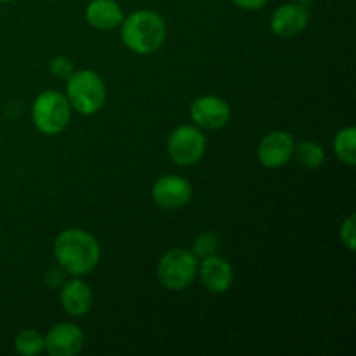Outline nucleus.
Segmentation results:
<instances>
[{"instance_id":"1","label":"nucleus","mask_w":356,"mask_h":356,"mask_svg":"<svg viewBox=\"0 0 356 356\" xmlns=\"http://www.w3.org/2000/svg\"><path fill=\"white\" fill-rule=\"evenodd\" d=\"M58 266L72 277L92 273L101 259L99 242L89 232L68 228L59 233L52 245Z\"/></svg>"},{"instance_id":"2","label":"nucleus","mask_w":356,"mask_h":356,"mask_svg":"<svg viewBox=\"0 0 356 356\" xmlns=\"http://www.w3.org/2000/svg\"><path fill=\"white\" fill-rule=\"evenodd\" d=\"M120 37L125 47L134 54H153L165 42L167 24L155 10H134L122 21Z\"/></svg>"},{"instance_id":"3","label":"nucleus","mask_w":356,"mask_h":356,"mask_svg":"<svg viewBox=\"0 0 356 356\" xmlns=\"http://www.w3.org/2000/svg\"><path fill=\"white\" fill-rule=\"evenodd\" d=\"M66 99L80 115L97 113L106 101V86L92 70H79L66 79Z\"/></svg>"},{"instance_id":"4","label":"nucleus","mask_w":356,"mask_h":356,"mask_svg":"<svg viewBox=\"0 0 356 356\" xmlns=\"http://www.w3.org/2000/svg\"><path fill=\"white\" fill-rule=\"evenodd\" d=\"M198 275V257L184 247L170 249L156 264V278L160 285L170 292L186 291Z\"/></svg>"},{"instance_id":"5","label":"nucleus","mask_w":356,"mask_h":356,"mask_svg":"<svg viewBox=\"0 0 356 356\" xmlns=\"http://www.w3.org/2000/svg\"><path fill=\"white\" fill-rule=\"evenodd\" d=\"M31 120L37 131L45 136H58L72 120V106L63 92L54 89L44 90L31 106Z\"/></svg>"},{"instance_id":"6","label":"nucleus","mask_w":356,"mask_h":356,"mask_svg":"<svg viewBox=\"0 0 356 356\" xmlns=\"http://www.w3.org/2000/svg\"><path fill=\"white\" fill-rule=\"evenodd\" d=\"M207 138L204 131L193 124H184L174 129L167 139V153L176 165H197L205 155Z\"/></svg>"},{"instance_id":"7","label":"nucleus","mask_w":356,"mask_h":356,"mask_svg":"<svg viewBox=\"0 0 356 356\" xmlns=\"http://www.w3.org/2000/svg\"><path fill=\"white\" fill-rule=\"evenodd\" d=\"M152 197L159 207L165 211H177L186 207L193 198V186L190 181L176 174L159 177L152 188Z\"/></svg>"},{"instance_id":"8","label":"nucleus","mask_w":356,"mask_h":356,"mask_svg":"<svg viewBox=\"0 0 356 356\" xmlns=\"http://www.w3.org/2000/svg\"><path fill=\"white\" fill-rule=\"evenodd\" d=\"M190 118L202 131H218L232 118V108L222 97L200 96L191 103Z\"/></svg>"},{"instance_id":"9","label":"nucleus","mask_w":356,"mask_h":356,"mask_svg":"<svg viewBox=\"0 0 356 356\" xmlns=\"http://www.w3.org/2000/svg\"><path fill=\"white\" fill-rule=\"evenodd\" d=\"M294 138L287 131H271L257 146V159L266 169H282L294 156Z\"/></svg>"},{"instance_id":"10","label":"nucleus","mask_w":356,"mask_h":356,"mask_svg":"<svg viewBox=\"0 0 356 356\" xmlns=\"http://www.w3.org/2000/svg\"><path fill=\"white\" fill-rule=\"evenodd\" d=\"M86 336L72 322H61L44 336V351L51 356H75L83 350Z\"/></svg>"},{"instance_id":"11","label":"nucleus","mask_w":356,"mask_h":356,"mask_svg":"<svg viewBox=\"0 0 356 356\" xmlns=\"http://www.w3.org/2000/svg\"><path fill=\"white\" fill-rule=\"evenodd\" d=\"M309 23L308 7L298 2H289L277 7L271 16L270 28L277 37L294 38L306 30Z\"/></svg>"},{"instance_id":"12","label":"nucleus","mask_w":356,"mask_h":356,"mask_svg":"<svg viewBox=\"0 0 356 356\" xmlns=\"http://www.w3.org/2000/svg\"><path fill=\"white\" fill-rule=\"evenodd\" d=\"M202 285L212 294H225L232 289L235 280V271L233 266L226 259H222L218 254H212L198 263V275Z\"/></svg>"},{"instance_id":"13","label":"nucleus","mask_w":356,"mask_h":356,"mask_svg":"<svg viewBox=\"0 0 356 356\" xmlns=\"http://www.w3.org/2000/svg\"><path fill=\"white\" fill-rule=\"evenodd\" d=\"M59 301L68 315L80 318V316H86L92 308V289L89 287L87 282L82 280V277H73V280L61 285Z\"/></svg>"},{"instance_id":"14","label":"nucleus","mask_w":356,"mask_h":356,"mask_svg":"<svg viewBox=\"0 0 356 356\" xmlns=\"http://www.w3.org/2000/svg\"><path fill=\"white\" fill-rule=\"evenodd\" d=\"M124 17V10L117 0H90L86 7V19L94 30H115L120 26Z\"/></svg>"},{"instance_id":"15","label":"nucleus","mask_w":356,"mask_h":356,"mask_svg":"<svg viewBox=\"0 0 356 356\" xmlns=\"http://www.w3.org/2000/svg\"><path fill=\"white\" fill-rule=\"evenodd\" d=\"M298 163L305 169H318L325 162V149L320 143L299 141L294 145V156Z\"/></svg>"},{"instance_id":"16","label":"nucleus","mask_w":356,"mask_h":356,"mask_svg":"<svg viewBox=\"0 0 356 356\" xmlns=\"http://www.w3.org/2000/svg\"><path fill=\"white\" fill-rule=\"evenodd\" d=\"M334 153L346 165L353 167L356 163V129L353 125L341 129L334 138Z\"/></svg>"},{"instance_id":"17","label":"nucleus","mask_w":356,"mask_h":356,"mask_svg":"<svg viewBox=\"0 0 356 356\" xmlns=\"http://www.w3.org/2000/svg\"><path fill=\"white\" fill-rule=\"evenodd\" d=\"M14 350L23 356H37L44 353V336L33 329L23 330L16 336Z\"/></svg>"},{"instance_id":"18","label":"nucleus","mask_w":356,"mask_h":356,"mask_svg":"<svg viewBox=\"0 0 356 356\" xmlns=\"http://www.w3.org/2000/svg\"><path fill=\"white\" fill-rule=\"evenodd\" d=\"M219 247H221V238H219L218 233L204 232L193 240V250L191 252L198 259H204V257L212 256V254H218Z\"/></svg>"},{"instance_id":"19","label":"nucleus","mask_w":356,"mask_h":356,"mask_svg":"<svg viewBox=\"0 0 356 356\" xmlns=\"http://www.w3.org/2000/svg\"><path fill=\"white\" fill-rule=\"evenodd\" d=\"M341 242L346 245L348 250L356 249V232H355V214H350L341 225Z\"/></svg>"},{"instance_id":"20","label":"nucleus","mask_w":356,"mask_h":356,"mask_svg":"<svg viewBox=\"0 0 356 356\" xmlns=\"http://www.w3.org/2000/svg\"><path fill=\"white\" fill-rule=\"evenodd\" d=\"M51 72L54 73L56 76H59V79H68L75 70H73L72 61H70L68 58L59 56V58H54L51 61Z\"/></svg>"},{"instance_id":"21","label":"nucleus","mask_w":356,"mask_h":356,"mask_svg":"<svg viewBox=\"0 0 356 356\" xmlns=\"http://www.w3.org/2000/svg\"><path fill=\"white\" fill-rule=\"evenodd\" d=\"M236 7L245 10H259L266 6L270 0H232Z\"/></svg>"},{"instance_id":"22","label":"nucleus","mask_w":356,"mask_h":356,"mask_svg":"<svg viewBox=\"0 0 356 356\" xmlns=\"http://www.w3.org/2000/svg\"><path fill=\"white\" fill-rule=\"evenodd\" d=\"M292 2L302 3V6H309V3H313V2H315V0H292Z\"/></svg>"},{"instance_id":"23","label":"nucleus","mask_w":356,"mask_h":356,"mask_svg":"<svg viewBox=\"0 0 356 356\" xmlns=\"http://www.w3.org/2000/svg\"><path fill=\"white\" fill-rule=\"evenodd\" d=\"M9 2H13V0H0V3H9Z\"/></svg>"}]
</instances>
